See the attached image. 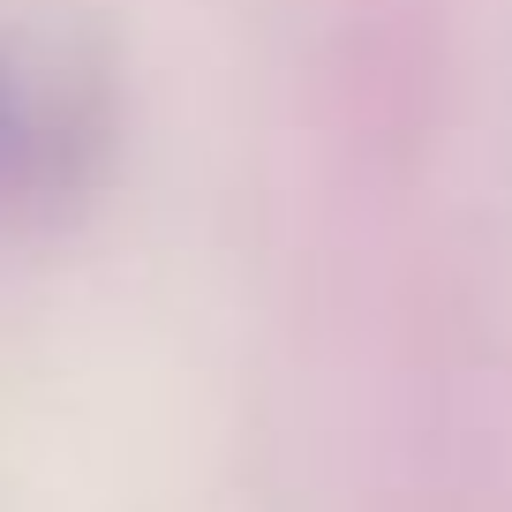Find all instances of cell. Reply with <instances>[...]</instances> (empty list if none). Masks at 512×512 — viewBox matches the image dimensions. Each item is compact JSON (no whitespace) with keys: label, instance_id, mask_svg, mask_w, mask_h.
I'll return each mask as SVG.
<instances>
[{"label":"cell","instance_id":"obj_1","mask_svg":"<svg viewBox=\"0 0 512 512\" xmlns=\"http://www.w3.org/2000/svg\"><path fill=\"white\" fill-rule=\"evenodd\" d=\"M98 151V91L68 53L0 38V211L53 204Z\"/></svg>","mask_w":512,"mask_h":512}]
</instances>
